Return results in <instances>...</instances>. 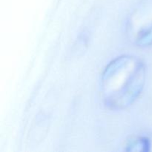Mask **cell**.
I'll return each instance as SVG.
<instances>
[{"mask_svg":"<svg viewBox=\"0 0 152 152\" xmlns=\"http://www.w3.org/2000/svg\"><path fill=\"white\" fill-rule=\"evenodd\" d=\"M127 34L137 46L152 44V3H142L131 13L127 22Z\"/></svg>","mask_w":152,"mask_h":152,"instance_id":"7a4b0ae2","label":"cell"},{"mask_svg":"<svg viewBox=\"0 0 152 152\" xmlns=\"http://www.w3.org/2000/svg\"><path fill=\"white\" fill-rule=\"evenodd\" d=\"M145 67L131 55L118 56L102 73L101 91L105 105L111 109H125L134 103L144 88Z\"/></svg>","mask_w":152,"mask_h":152,"instance_id":"6da1fadb","label":"cell"},{"mask_svg":"<svg viewBox=\"0 0 152 152\" xmlns=\"http://www.w3.org/2000/svg\"><path fill=\"white\" fill-rule=\"evenodd\" d=\"M150 140L145 137H138L129 140L126 145V151H146L150 148Z\"/></svg>","mask_w":152,"mask_h":152,"instance_id":"3957f363","label":"cell"}]
</instances>
